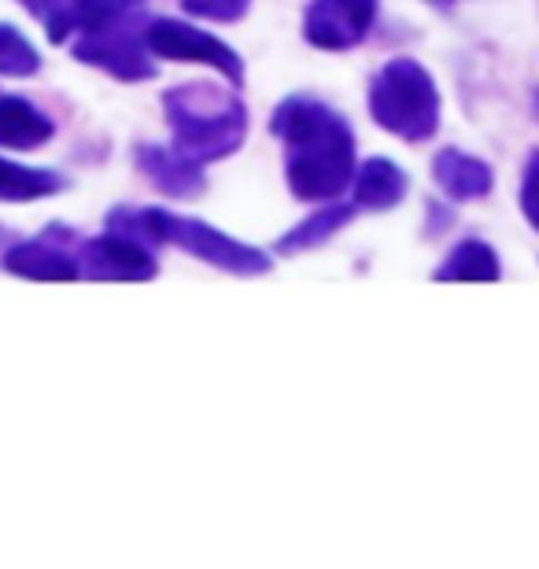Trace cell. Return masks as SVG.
Returning a JSON list of instances; mask_svg holds the SVG:
<instances>
[{"mask_svg":"<svg viewBox=\"0 0 539 569\" xmlns=\"http://www.w3.org/2000/svg\"><path fill=\"white\" fill-rule=\"evenodd\" d=\"M385 116L396 130L410 133V138H426L432 130L436 93H432V82L418 67H399V71L388 78Z\"/></svg>","mask_w":539,"mask_h":569,"instance_id":"obj_1","label":"cell"},{"mask_svg":"<svg viewBox=\"0 0 539 569\" xmlns=\"http://www.w3.org/2000/svg\"><path fill=\"white\" fill-rule=\"evenodd\" d=\"M440 278H469V281H496L499 278V259L488 244L466 241L458 252L447 259Z\"/></svg>","mask_w":539,"mask_h":569,"instance_id":"obj_3","label":"cell"},{"mask_svg":"<svg viewBox=\"0 0 539 569\" xmlns=\"http://www.w3.org/2000/svg\"><path fill=\"white\" fill-rule=\"evenodd\" d=\"M436 174H440L443 189L455 192L458 200H477L491 189V170L480 159L462 152H443L440 163H436Z\"/></svg>","mask_w":539,"mask_h":569,"instance_id":"obj_2","label":"cell"},{"mask_svg":"<svg viewBox=\"0 0 539 569\" xmlns=\"http://www.w3.org/2000/svg\"><path fill=\"white\" fill-rule=\"evenodd\" d=\"M521 211L529 226L539 233V152L529 156L525 163V178H521Z\"/></svg>","mask_w":539,"mask_h":569,"instance_id":"obj_4","label":"cell"},{"mask_svg":"<svg viewBox=\"0 0 539 569\" xmlns=\"http://www.w3.org/2000/svg\"><path fill=\"white\" fill-rule=\"evenodd\" d=\"M532 111H536V119H539V89L532 93Z\"/></svg>","mask_w":539,"mask_h":569,"instance_id":"obj_5","label":"cell"}]
</instances>
